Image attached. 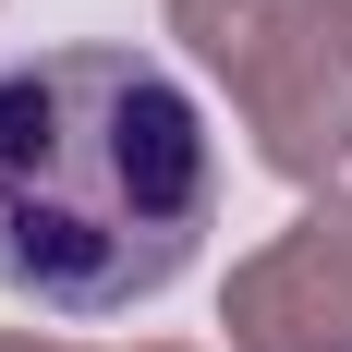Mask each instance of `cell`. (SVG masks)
Wrapping results in <instances>:
<instances>
[{
	"label": "cell",
	"mask_w": 352,
	"mask_h": 352,
	"mask_svg": "<svg viewBox=\"0 0 352 352\" xmlns=\"http://www.w3.org/2000/svg\"><path fill=\"white\" fill-rule=\"evenodd\" d=\"M219 328H231V352H352V195L340 182L231 267Z\"/></svg>",
	"instance_id": "3957f363"
},
{
	"label": "cell",
	"mask_w": 352,
	"mask_h": 352,
	"mask_svg": "<svg viewBox=\"0 0 352 352\" xmlns=\"http://www.w3.org/2000/svg\"><path fill=\"white\" fill-rule=\"evenodd\" d=\"M0 352H85V340H36V328H0ZM134 352H195V340H134Z\"/></svg>",
	"instance_id": "277c9868"
},
{
	"label": "cell",
	"mask_w": 352,
	"mask_h": 352,
	"mask_svg": "<svg viewBox=\"0 0 352 352\" xmlns=\"http://www.w3.org/2000/svg\"><path fill=\"white\" fill-rule=\"evenodd\" d=\"M219 231V134L146 49H36L0 73V292L134 316Z\"/></svg>",
	"instance_id": "6da1fadb"
},
{
	"label": "cell",
	"mask_w": 352,
	"mask_h": 352,
	"mask_svg": "<svg viewBox=\"0 0 352 352\" xmlns=\"http://www.w3.org/2000/svg\"><path fill=\"white\" fill-rule=\"evenodd\" d=\"M182 61L219 73L255 158L328 195L352 158V0H158Z\"/></svg>",
	"instance_id": "7a4b0ae2"
}]
</instances>
